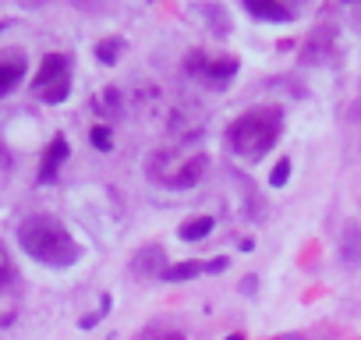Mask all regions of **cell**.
Masks as SVG:
<instances>
[{"label": "cell", "instance_id": "2e32d148", "mask_svg": "<svg viewBox=\"0 0 361 340\" xmlns=\"http://www.w3.org/2000/svg\"><path fill=\"white\" fill-rule=\"evenodd\" d=\"M92 145H96V149H110V145H114V142H110V128H103V124L92 128Z\"/></svg>", "mask_w": 361, "mask_h": 340}, {"label": "cell", "instance_id": "7a4b0ae2", "mask_svg": "<svg viewBox=\"0 0 361 340\" xmlns=\"http://www.w3.org/2000/svg\"><path fill=\"white\" fill-rule=\"evenodd\" d=\"M280 128H283L280 110H248V114H241V117L231 124L227 138H231V149H234L238 156L259 159V156H266V152L276 145Z\"/></svg>", "mask_w": 361, "mask_h": 340}, {"label": "cell", "instance_id": "3957f363", "mask_svg": "<svg viewBox=\"0 0 361 340\" xmlns=\"http://www.w3.org/2000/svg\"><path fill=\"white\" fill-rule=\"evenodd\" d=\"M36 96L43 103H64L71 96V61L64 54H47L39 71H36V82H32Z\"/></svg>", "mask_w": 361, "mask_h": 340}, {"label": "cell", "instance_id": "d6986e66", "mask_svg": "<svg viewBox=\"0 0 361 340\" xmlns=\"http://www.w3.org/2000/svg\"><path fill=\"white\" fill-rule=\"evenodd\" d=\"M227 340H245V336H241V333H231V336H227Z\"/></svg>", "mask_w": 361, "mask_h": 340}, {"label": "cell", "instance_id": "8fae6325", "mask_svg": "<svg viewBox=\"0 0 361 340\" xmlns=\"http://www.w3.org/2000/svg\"><path fill=\"white\" fill-rule=\"evenodd\" d=\"M135 340H188L180 329H173V326H163V322H152V326H145Z\"/></svg>", "mask_w": 361, "mask_h": 340}, {"label": "cell", "instance_id": "5bb4252c", "mask_svg": "<svg viewBox=\"0 0 361 340\" xmlns=\"http://www.w3.org/2000/svg\"><path fill=\"white\" fill-rule=\"evenodd\" d=\"M287 178H290V159H280V163H276V170L269 174V181L280 188V185H287Z\"/></svg>", "mask_w": 361, "mask_h": 340}, {"label": "cell", "instance_id": "6da1fadb", "mask_svg": "<svg viewBox=\"0 0 361 340\" xmlns=\"http://www.w3.org/2000/svg\"><path fill=\"white\" fill-rule=\"evenodd\" d=\"M18 245L29 259L43 262V266H54V269H64V266H75L82 259V245L71 238V231L50 217V213H32L18 224Z\"/></svg>", "mask_w": 361, "mask_h": 340}, {"label": "cell", "instance_id": "9c48e42d", "mask_svg": "<svg viewBox=\"0 0 361 340\" xmlns=\"http://www.w3.org/2000/svg\"><path fill=\"white\" fill-rule=\"evenodd\" d=\"M206 266H209V262H199V259L177 262V266H166V269H163V280H170V284H177V280H188V277H199V273H206Z\"/></svg>", "mask_w": 361, "mask_h": 340}, {"label": "cell", "instance_id": "ba28073f", "mask_svg": "<svg viewBox=\"0 0 361 340\" xmlns=\"http://www.w3.org/2000/svg\"><path fill=\"white\" fill-rule=\"evenodd\" d=\"M163 245H145L138 255H135V262H131V269L135 273H142V277H163Z\"/></svg>", "mask_w": 361, "mask_h": 340}, {"label": "cell", "instance_id": "277c9868", "mask_svg": "<svg viewBox=\"0 0 361 340\" xmlns=\"http://www.w3.org/2000/svg\"><path fill=\"white\" fill-rule=\"evenodd\" d=\"M241 4H245L248 15H255V18H262V22L283 25V22H294V18L301 15L305 0H241Z\"/></svg>", "mask_w": 361, "mask_h": 340}, {"label": "cell", "instance_id": "e0dca14e", "mask_svg": "<svg viewBox=\"0 0 361 340\" xmlns=\"http://www.w3.org/2000/svg\"><path fill=\"white\" fill-rule=\"evenodd\" d=\"M273 340H308V336H301V333H283V336H273Z\"/></svg>", "mask_w": 361, "mask_h": 340}, {"label": "cell", "instance_id": "9a60e30c", "mask_svg": "<svg viewBox=\"0 0 361 340\" xmlns=\"http://www.w3.org/2000/svg\"><path fill=\"white\" fill-rule=\"evenodd\" d=\"M11 280V259H8V248H4V241H0V287H4Z\"/></svg>", "mask_w": 361, "mask_h": 340}, {"label": "cell", "instance_id": "ffe728a7", "mask_svg": "<svg viewBox=\"0 0 361 340\" xmlns=\"http://www.w3.org/2000/svg\"><path fill=\"white\" fill-rule=\"evenodd\" d=\"M350 4H357V0H350Z\"/></svg>", "mask_w": 361, "mask_h": 340}, {"label": "cell", "instance_id": "5b68a950", "mask_svg": "<svg viewBox=\"0 0 361 340\" xmlns=\"http://www.w3.org/2000/svg\"><path fill=\"white\" fill-rule=\"evenodd\" d=\"M188 71L192 75H206L209 82H231L238 75V61L234 57H206V54H192L188 57Z\"/></svg>", "mask_w": 361, "mask_h": 340}, {"label": "cell", "instance_id": "52a82bcc", "mask_svg": "<svg viewBox=\"0 0 361 340\" xmlns=\"http://www.w3.org/2000/svg\"><path fill=\"white\" fill-rule=\"evenodd\" d=\"M64 159H68V138H64V135H57V138L50 142V149L43 152V163H39V181H54Z\"/></svg>", "mask_w": 361, "mask_h": 340}, {"label": "cell", "instance_id": "4fadbf2b", "mask_svg": "<svg viewBox=\"0 0 361 340\" xmlns=\"http://www.w3.org/2000/svg\"><path fill=\"white\" fill-rule=\"evenodd\" d=\"M106 312H110V294H103V298H99V312H92V315H85V319H82L78 326H82V329H92V326H96V322H99V319H103Z\"/></svg>", "mask_w": 361, "mask_h": 340}, {"label": "cell", "instance_id": "ac0fdd59", "mask_svg": "<svg viewBox=\"0 0 361 340\" xmlns=\"http://www.w3.org/2000/svg\"><path fill=\"white\" fill-rule=\"evenodd\" d=\"M25 4H29V8H39V4H43V0H25Z\"/></svg>", "mask_w": 361, "mask_h": 340}, {"label": "cell", "instance_id": "8992f818", "mask_svg": "<svg viewBox=\"0 0 361 340\" xmlns=\"http://www.w3.org/2000/svg\"><path fill=\"white\" fill-rule=\"evenodd\" d=\"M22 78H25V54H18V50L0 54V96H8Z\"/></svg>", "mask_w": 361, "mask_h": 340}, {"label": "cell", "instance_id": "7c38bea8", "mask_svg": "<svg viewBox=\"0 0 361 340\" xmlns=\"http://www.w3.org/2000/svg\"><path fill=\"white\" fill-rule=\"evenodd\" d=\"M121 47H124L121 40H106V43H99V50H96V54H99V61H103V64H114V61H117V54H121Z\"/></svg>", "mask_w": 361, "mask_h": 340}, {"label": "cell", "instance_id": "30bf717a", "mask_svg": "<svg viewBox=\"0 0 361 340\" xmlns=\"http://www.w3.org/2000/svg\"><path fill=\"white\" fill-rule=\"evenodd\" d=\"M209 234H213V217H195V220H188L185 227H180V238L185 241H202Z\"/></svg>", "mask_w": 361, "mask_h": 340}]
</instances>
